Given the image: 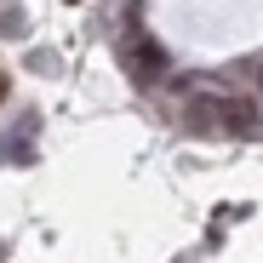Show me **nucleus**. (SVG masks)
<instances>
[{"label":"nucleus","instance_id":"nucleus-2","mask_svg":"<svg viewBox=\"0 0 263 263\" xmlns=\"http://www.w3.org/2000/svg\"><path fill=\"white\" fill-rule=\"evenodd\" d=\"M6 92H12V80H6V74H0V103H6Z\"/></svg>","mask_w":263,"mask_h":263},{"label":"nucleus","instance_id":"nucleus-3","mask_svg":"<svg viewBox=\"0 0 263 263\" xmlns=\"http://www.w3.org/2000/svg\"><path fill=\"white\" fill-rule=\"evenodd\" d=\"M63 6H80V0H63Z\"/></svg>","mask_w":263,"mask_h":263},{"label":"nucleus","instance_id":"nucleus-1","mask_svg":"<svg viewBox=\"0 0 263 263\" xmlns=\"http://www.w3.org/2000/svg\"><path fill=\"white\" fill-rule=\"evenodd\" d=\"M132 58H138V74H143V80H155V74L166 69V52L155 46V40H143V34H138V46H132Z\"/></svg>","mask_w":263,"mask_h":263}]
</instances>
